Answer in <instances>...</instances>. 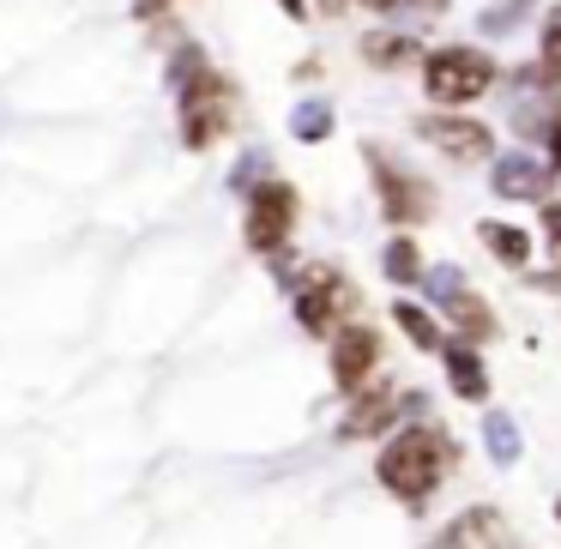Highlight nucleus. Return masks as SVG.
I'll use <instances>...</instances> for the list:
<instances>
[{"label":"nucleus","instance_id":"9","mask_svg":"<svg viewBox=\"0 0 561 549\" xmlns=\"http://www.w3.org/2000/svg\"><path fill=\"white\" fill-rule=\"evenodd\" d=\"M416 139L435 146L440 158H453V163H489V158H495V127L477 122V115H465V110L416 115Z\"/></svg>","mask_w":561,"mask_h":549},{"label":"nucleus","instance_id":"20","mask_svg":"<svg viewBox=\"0 0 561 549\" xmlns=\"http://www.w3.org/2000/svg\"><path fill=\"white\" fill-rule=\"evenodd\" d=\"M290 134L302 139V146H320V139L332 134V110H327V103H302L296 122H290Z\"/></svg>","mask_w":561,"mask_h":549},{"label":"nucleus","instance_id":"5","mask_svg":"<svg viewBox=\"0 0 561 549\" xmlns=\"http://www.w3.org/2000/svg\"><path fill=\"white\" fill-rule=\"evenodd\" d=\"M501 79L495 55L477 49V43H440V49L423 55V98L435 110H465V103L489 98Z\"/></svg>","mask_w":561,"mask_h":549},{"label":"nucleus","instance_id":"10","mask_svg":"<svg viewBox=\"0 0 561 549\" xmlns=\"http://www.w3.org/2000/svg\"><path fill=\"white\" fill-rule=\"evenodd\" d=\"M556 163L549 158H531V151H507V158H489V187L495 199L507 206H543L549 187H556Z\"/></svg>","mask_w":561,"mask_h":549},{"label":"nucleus","instance_id":"21","mask_svg":"<svg viewBox=\"0 0 561 549\" xmlns=\"http://www.w3.org/2000/svg\"><path fill=\"white\" fill-rule=\"evenodd\" d=\"M537 236H543V248H549V260L561 266V199L549 194L543 206H537Z\"/></svg>","mask_w":561,"mask_h":549},{"label":"nucleus","instance_id":"11","mask_svg":"<svg viewBox=\"0 0 561 549\" xmlns=\"http://www.w3.org/2000/svg\"><path fill=\"white\" fill-rule=\"evenodd\" d=\"M507 544V519L495 507H465L459 519L440 525V537L428 549H501Z\"/></svg>","mask_w":561,"mask_h":549},{"label":"nucleus","instance_id":"19","mask_svg":"<svg viewBox=\"0 0 561 549\" xmlns=\"http://www.w3.org/2000/svg\"><path fill=\"white\" fill-rule=\"evenodd\" d=\"M465 290H471V284H465L459 266H428V272H423V296H428V308H440V314H447V308L459 302Z\"/></svg>","mask_w":561,"mask_h":549},{"label":"nucleus","instance_id":"22","mask_svg":"<svg viewBox=\"0 0 561 549\" xmlns=\"http://www.w3.org/2000/svg\"><path fill=\"white\" fill-rule=\"evenodd\" d=\"M543 61H549V67H561V0L543 13Z\"/></svg>","mask_w":561,"mask_h":549},{"label":"nucleus","instance_id":"24","mask_svg":"<svg viewBox=\"0 0 561 549\" xmlns=\"http://www.w3.org/2000/svg\"><path fill=\"white\" fill-rule=\"evenodd\" d=\"M363 7H368V13H399L404 0H363Z\"/></svg>","mask_w":561,"mask_h":549},{"label":"nucleus","instance_id":"25","mask_svg":"<svg viewBox=\"0 0 561 549\" xmlns=\"http://www.w3.org/2000/svg\"><path fill=\"white\" fill-rule=\"evenodd\" d=\"M278 7H284L290 19H308V0H278Z\"/></svg>","mask_w":561,"mask_h":549},{"label":"nucleus","instance_id":"13","mask_svg":"<svg viewBox=\"0 0 561 549\" xmlns=\"http://www.w3.org/2000/svg\"><path fill=\"white\" fill-rule=\"evenodd\" d=\"M392 327H399L404 339L416 344V351H428V356L447 351V327H440V314H435L428 302H411V296H399V302H392Z\"/></svg>","mask_w":561,"mask_h":549},{"label":"nucleus","instance_id":"1","mask_svg":"<svg viewBox=\"0 0 561 549\" xmlns=\"http://www.w3.org/2000/svg\"><path fill=\"white\" fill-rule=\"evenodd\" d=\"M459 465V441L447 435V423H435V416H411V423H399L387 441H380L375 453V483L387 489L399 507H428V495H435L440 483H447V471Z\"/></svg>","mask_w":561,"mask_h":549},{"label":"nucleus","instance_id":"4","mask_svg":"<svg viewBox=\"0 0 561 549\" xmlns=\"http://www.w3.org/2000/svg\"><path fill=\"white\" fill-rule=\"evenodd\" d=\"M284 296H290V314L308 339H332L344 320L363 314V290H356L351 272H339L332 260H302V266H290Z\"/></svg>","mask_w":561,"mask_h":549},{"label":"nucleus","instance_id":"2","mask_svg":"<svg viewBox=\"0 0 561 549\" xmlns=\"http://www.w3.org/2000/svg\"><path fill=\"white\" fill-rule=\"evenodd\" d=\"M170 91H175V134L187 151H211L236 127V85L230 73L206 61L199 43H175L170 55Z\"/></svg>","mask_w":561,"mask_h":549},{"label":"nucleus","instance_id":"8","mask_svg":"<svg viewBox=\"0 0 561 549\" xmlns=\"http://www.w3.org/2000/svg\"><path fill=\"white\" fill-rule=\"evenodd\" d=\"M399 423H404V387L368 380V387H356L351 399H344V416H339L332 435H339L344 447H356V441H387Z\"/></svg>","mask_w":561,"mask_h":549},{"label":"nucleus","instance_id":"16","mask_svg":"<svg viewBox=\"0 0 561 549\" xmlns=\"http://www.w3.org/2000/svg\"><path fill=\"white\" fill-rule=\"evenodd\" d=\"M380 272H387V284L392 290H416V284H423V248H416V236L411 230H399L392 236L387 248H380Z\"/></svg>","mask_w":561,"mask_h":549},{"label":"nucleus","instance_id":"18","mask_svg":"<svg viewBox=\"0 0 561 549\" xmlns=\"http://www.w3.org/2000/svg\"><path fill=\"white\" fill-rule=\"evenodd\" d=\"M483 441H489V459L495 465H519V423L513 416H501V411H489L483 416Z\"/></svg>","mask_w":561,"mask_h":549},{"label":"nucleus","instance_id":"17","mask_svg":"<svg viewBox=\"0 0 561 549\" xmlns=\"http://www.w3.org/2000/svg\"><path fill=\"white\" fill-rule=\"evenodd\" d=\"M447 320H453V339H465V344H489V339L501 332L495 308H489L483 296H471V290H465L459 302L447 308Z\"/></svg>","mask_w":561,"mask_h":549},{"label":"nucleus","instance_id":"26","mask_svg":"<svg viewBox=\"0 0 561 549\" xmlns=\"http://www.w3.org/2000/svg\"><path fill=\"white\" fill-rule=\"evenodd\" d=\"M556 519H561V501H556Z\"/></svg>","mask_w":561,"mask_h":549},{"label":"nucleus","instance_id":"7","mask_svg":"<svg viewBox=\"0 0 561 549\" xmlns=\"http://www.w3.org/2000/svg\"><path fill=\"white\" fill-rule=\"evenodd\" d=\"M380 363H387V339H380V327L375 320H344L339 332L327 339V375H332V387L351 399L356 387H368V380L380 375Z\"/></svg>","mask_w":561,"mask_h":549},{"label":"nucleus","instance_id":"12","mask_svg":"<svg viewBox=\"0 0 561 549\" xmlns=\"http://www.w3.org/2000/svg\"><path fill=\"white\" fill-rule=\"evenodd\" d=\"M440 363H447V387L459 392L465 404H483V399H489V363H483V344L447 339V351H440Z\"/></svg>","mask_w":561,"mask_h":549},{"label":"nucleus","instance_id":"23","mask_svg":"<svg viewBox=\"0 0 561 549\" xmlns=\"http://www.w3.org/2000/svg\"><path fill=\"white\" fill-rule=\"evenodd\" d=\"M543 151H549V163L561 170V98L549 103V115H543Z\"/></svg>","mask_w":561,"mask_h":549},{"label":"nucleus","instance_id":"6","mask_svg":"<svg viewBox=\"0 0 561 549\" xmlns=\"http://www.w3.org/2000/svg\"><path fill=\"white\" fill-rule=\"evenodd\" d=\"M363 163H368L375 206H380V218H387V224H399V230H416V224L435 218V187H428V175H416L411 163H399L387 146H375V139L363 146Z\"/></svg>","mask_w":561,"mask_h":549},{"label":"nucleus","instance_id":"3","mask_svg":"<svg viewBox=\"0 0 561 549\" xmlns=\"http://www.w3.org/2000/svg\"><path fill=\"white\" fill-rule=\"evenodd\" d=\"M296 224H302V194H296V182H284V175H260L254 187L242 194V242L254 260H266L272 272H278V284L290 278L296 266Z\"/></svg>","mask_w":561,"mask_h":549},{"label":"nucleus","instance_id":"15","mask_svg":"<svg viewBox=\"0 0 561 549\" xmlns=\"http://www.w3.org/2000/svg\"><path fill=\"white\" fill-rule=\"evenodd\" d=\"M363 61L380 67V73H399V67L423 61V43H416L411 31H368V37H363Z\"/></svg>","mask_w":561,"mask_h":549},{"label":"nucleus","instance_id":"14","mask_svg":"<svg viewBox=\"0 0 561 549\" xmlns=\"http://www.w3.org/2000/svg\"><path fill=\"white\" fill-rule=\"evenodd\" d=\"M477 242H483L507 272L531 266V230H519V224H507V218H483V224H477Z\"/></svg>","mask_w":561,"mask_h":549}]
</instances>
